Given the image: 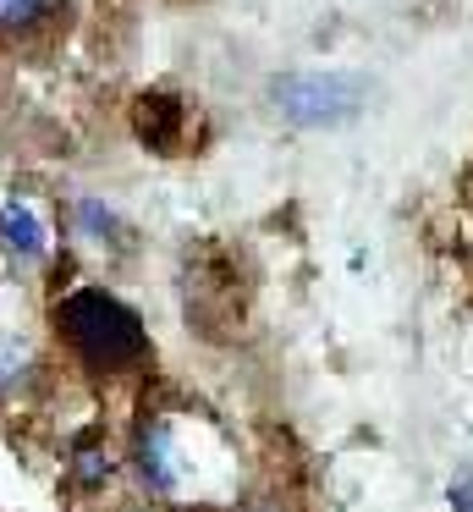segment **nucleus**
<instances>
[{
  "instance_id": "1",
  "label": "nucleus",
  "mask_w": 473,
  "mask_h": 512,
  "mask_svg": "<svg viewBox=\"0 0 473 512\" xmlns=\"http://www.w3.org/2000/svg\"><path fill=\"white\" fill-rule=\"evenodd\" d=\"M55 325L83 353V364H94V369H127L149 353V336H143L138 314L121 298H110V292H72L55 309Z\"/></svg>"
},
{
  "instance_id": "2",
  "label": "nucleus",
  "mask_w": 473,
  "mask_h": 512,
  "mask_svg": "<svg viewBox=\"0 0 473 512\" xmlns=\"http://www.w3.org/2000/svg\"><path fill=\"white\" fill-rule=\"evenodd\" d=\"M363 83L347 72H286L270 83L275 111L292 127H341L363 111Z\"/></svg>"
},
{
  "instance_id": "3",
  "label": "nucleus",
  "mask_w": 473,
  "mask_h": 512,
  "mask_svg": "<svg viewBox=\"0 0 473 512\" xmlns=\"http://www.w3.org/2000/svg\"><path fill=\"white\" fill-rule=\"evenodd\" d=\"M132 127H138V138H143L149 149L171 155L176 133H182V105H176L171 94H143L138 111H132Z\"/></svg>"
},
{
  "instance_id": "4",
  "label": "nucleus",
  "mask_w": 473,
  "mask_h": 512,
  "mask_svg": "<svg viewBox=\"0 0 473 512\" xmlns=\"http://www.w3.org/2000/svg\"><path fill=\"white\" fill-rule=\"evenodd\" d=\"M0 248L17 259H39L44 254V221L28 210V204H6L0 210Z\"/></svg>"
},
{
  "instance_id": "5",
  "label": "nucleus",
  "mask_w": 473,
  "mask_h": 512,
  "mask_svg": "<svg viewBox=\"0 0 473 512\" xmlns=\"http://www.w3.org/2000/svg\"><path fill=\"white\" fill-rule=\"evenodd\" d=\"M138 468H143V479H149L154 490H171V485H176V468H171V441H165V430H160V424L138 435Z\"/></svg>"
},
{
  "instance_id": "6",
  "label": "nucleus",
  "mask_w": 473,
  "mask_h": 512,
  "mask_svg": "<svg viewBox=\"0 0 473 512\" xmlns=\"http://www.w3.org/2000/svg\"><path fill=\"white\" fill-rule=\"evenodd\" d=\"M72 474L83 479V485H99V479H110V457L94 452V435H83V446H77V463Z\"/></svg>"
},
{
  "instance_id": "7",
  "label": "nucleus",
  "mask_w": 473,
  "mask_h": 512,
  "mask_svg": "<svg viewBox=\"0 0 473 512\" xmlns=\"http://www.w3.org/2000/svg\"><path fill=\"white\" fill-rule=\"evenodd\" d=\"M50 0H0V28H22V23H33V17L44 12Z\"/></svg>"
},
{
  "instance_id": "8",
  "label": "nucleus",
  "mask_w": 473,
  "mask_h": 512,
  "mask_svg": "<svg viewBox=\"0 0 473 512\" xmlns=\"http://www.w3.org/2000/svg\"><path fill=\"white\" fill-rule=\"evenodd\" d=\"M77 221H83V226H88V232H94V237H99V243H105V237H110V232H116V215H110V210H99V204H94V199H83V204H77Z\"/></svg>"
},
{
  "instance_id": "9",
  "label": "nucleus",
  "mask_w": 473,
  "mask_h": 512,
  "mask_svg": "<svg viewBox=\"0 0 473 512\" xmlns=\"http://www.w3.org/2000/svg\"><path fill=\"white\" fill-rule=\"evenodd\" d=\"M451 507H457V512H473V474H462L457 485H451Z\"/></svg>"
}]
</instances>
